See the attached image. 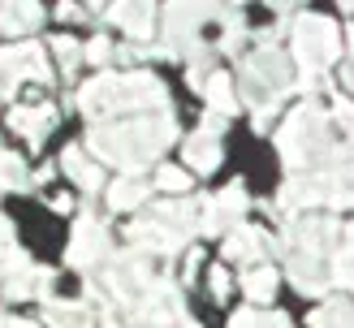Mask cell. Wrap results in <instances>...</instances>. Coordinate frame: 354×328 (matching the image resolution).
Segmentation results:
<instances>
[{
	"label": "cell",
	"mask_w": 354,
	"mask_h": 328,
	"mask_svg": "<svg viewBox=\"0 0 354 328\" xmlns=\"http://www.w3.org/2000/svg\"><path fill=\"white\" fill-rule=\"evenodd\" d=\"M246 289H251L255 298H268V293H272V272H255L251 281H246Z\"/></svg>",
	"instance_id": "cell-1"
},
{
	"label": "cell",
	"mask_w": 354,
	"mask_h": 328,
	"mask_svg": "<svg viewBox=\"0 0 354 328\" xmlns=\"http://www.w3.org/2000/svg\"><path fill=\"white\" fill-rule=\"evenodd\" d=\"M160 186L177 190V186H186V177H182V173H177V168H165V173H160Z\"/></svg>",
	"instance_id": "cell-2"
},
{
	"label": "cell",
	"mask_w": 354,
	"mask_h": 328,
	"mask_svg": "<svg viewBox=\"0 0 354 328\" xmlns=\"http://www.w3.org/2000/svg\"><path fill=\"white\" fill-rule=\"evenodd\" d=\"M5 328H30V324H5Z\"/></svg>",
	"instance_id": "cell-3"
}]
</instances>
